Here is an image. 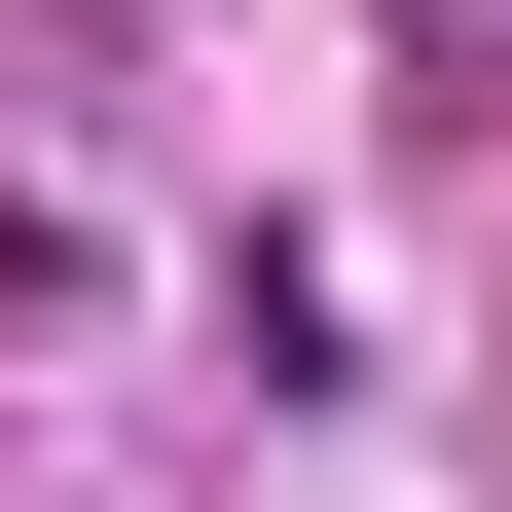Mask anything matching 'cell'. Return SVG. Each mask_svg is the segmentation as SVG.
Masks as SVG:
<instances>
[{"mask_svg": "<svg viewBox=\"0 0 512 512\" xmlns=\"http://www.w3.org/2000/svg\"><path fill=\"white\" fill-rule=\"evenodd\" d=\"M403 37H439V74H512V0H403Z\"/></svg>", "mask_w": 512, "mask_h": 512, "instance_id": "6da1fadb", "label": "cell"}]
</instances>
